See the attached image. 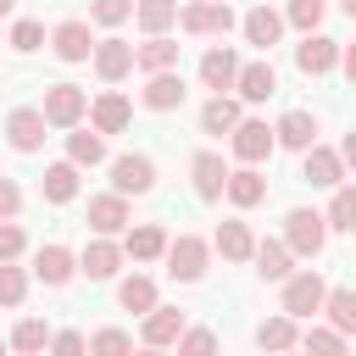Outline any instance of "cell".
<instances>
[{
    "label": "cell",
    "instance_id": "cell-15",
    "mask_svg": "<svg viewBox=\"0 0 356 356\" xmlns=\"http://www.w3.org/2000/svg\"><path fill=\"white\" fill-rule=\"evenodd\" d=\"M6 139H11L17 150H39V139H44V111H11Z\"/></svg>",
    "mask_w": 356,
    "mask_h": 356
},
{
    "label": "cell",
    "instance_id": "cell-21",
    "mask_svg": "<svg viewBox=\"0 0 356 356\" xmlns=\"http://www.w3.org/2000/svg\"><path fill=\"white\" fill-rule=\"evenodd\" d=\"M278 33H284V17H278V11L256 6V11L245 17V39H250V44H261V50H267V44H278Z\"/></svg>",
    "mask_w": 356,
    "mask_h": 356
},
{
    "label": "cell",
    "instance_id": "cell-32",
    "mask_svg": "<svg viewBox=\"0 0 356 356\" xmlns=\"http://www.w3.org/2000/svg\"><path fill=\"white\" fill-rule=\"evenodd\" d=\"M323 306H328V323H334L339 334H356V289H334Z\"/></svg>",
    "mask_w": 356,
    "mask_h": 356
},
{
    "label": "cell",
    "instance_id": "cell-35",
    "mask_svg": "<svg viewBox=\"0 0 356 356\" xmlns=\"http://www.w3.org/2000/svg\"><path fill=\"white\" fill-rule=\"evenodd\" d=\"M300 345H306V356H345V334L339 328H312Z\"/></svg>",
    "mask_w": 356,
    "mask_h": 356
},
{
    "label": "cell",
    "instance_id": "cell-44",
    "mask_svg": "<svg viewBox=\"0 0 356 356\" xmlns=\"http://www.w3.org/2000/svg\"><path fill=\"white\" fill-rule=\"evenodd\" d=\"M134 11V0H95V22H122Z\"/></svg>",
    "mask_w": 356,
    "mask_h": 356
},
{
    "label": "cell",
    "instance_id": "cell-38",
    "mask_svg": "<svg viewBox=\"0 0 356 356\" xmlns=\"http://www.w3.org/2000/svg\"><path fill=\"white\" fill-rule=\"evenodd\" d=\"M89 356H134V345H128V334H122V328H100V334H95V345H89Z\"/></svg>",
    "mask_w": 356,
    "mask_h": 356
},
{
    "label": "cell",
    "instance_id": "cell-40",
    "mask_svg": "<svg viewBox=\"0 0 356 356\" xmlns=\"http://www.w3.org/2000/svg\"><path fill=\"white\" fill-rule=\"evenodd\" d=\"M11 345H17V350H44V323H39V317H28V323H17V334H11Z\"/></svg>",
    "mask_w": 356,
    "mask_h": 356
},
{
    "label": "cell",
    "instance_id": "cell-16",
    "mask_svg": "<svg viewBox=\"0 0 356 356\" xmlns=\"http://www.w3.org/2000/svg\"><path fill=\"white\" fill-rule=\"evenodd\" d=\"M172 339H184V312L156 306V312L145 317V345H172Z\"/></svg>",
    "mask_w": 356,
    "mask_h": 356
},
{
    "label": "cell",
    "instance_id": "cell-10",
    "mask_svg": "<svg viewBox=\"0 0 356 356\" xmlns=\"http://www.w3.org/2000/svg\"><path fill=\"white\" fill-rule=\"evenodd\" d=\"M339 167H345V156H334V150L312 145V150H306V167H300V178H306V184H317V189H334V184H339Z\"/></svg>",
    "mask_w": 356,
    "mask_h": 356
},
{
    "label": "cell",
    "instance_id": "cell-54",
    "mask_svg": "<svg viewBox=\"0 0 356 356\" xmlns=\"http://www.w3.org/2000/svg\"><path fill=\"white\" fill-rule=\"evenodd\" d=\"M278 356H284V350H278Z\"/></svg>",
    "mask_w": 356,
    "mask_h": 356
},
{
    "label": "cell",
    "instance_id": "cell-48",
    "mask_svg": "<svg viewBox=\"0 0 356 356\" xmlns=\"http://www.w3.org/2000/svg\"><path fill=\"white\" fill-rule=\"evenodd\" d=\"M339 61H345V78L356 83V44H345V56H339Z\"/></svg>",
    "mask_w": 356,
    "mask_h": 356
},
{
    "label": "cell",
    "instance_id": "cell-51",
    "mask_svg": "<svg viewBox=\"0 0 356 356\" xmlns=\"http://www.w3.org/2000/svg\"><path fill=\"white\" fill-rule=\"evenodd\" d=\"M139 356H161V345H150V350H139Z\"/></svg>",
    "mask_w": 356,
    "mask_h": 356
},
{
    "label": "cell",
    "instance_id": "cell-20",
    "mask_svg": "<svg viewBox=\"0 0 356 356\" xmlns=\"http://www.w3.org/2000/svg\"><path fill=\"white\" fill-rule=\"evenodd\" d=\"M33 273H39L44 284H67V278H72V250H67V245H44V250L33 256Z\"/></svg>",
    "mask_w": 356,
    "mask_h": 356
},
{
    "label": "cell",
    "instance_id": "cell-39",
    "mask_svg": "<svg viewBox=\"0 0 356 356\" xmlns=\"http://www.w3.org/2000/svg\"><path fill=\"white\" fill-rule=\"evenodd\" d=\"M178 356H217V334L211 328H189L178 339Z\"/></svg>",
    "mask_w": 356,
    "mask_h": 356
},
{
    "label": "cell",
    "instance_id": "cell-7",
    "mask_svg": "<svg viewBox=\"0 0 356 356\" xmlns=\"http://www.w3.org/2000/svg\"><path fill=\"white\" fill-rule=\"evenodd\" d=\"M184 28H189V33H217V39H222V33L234 28V11H228L222 0H200V6L184 11Z\"/></svg>",
    "mask_w": 356,
    "mask_h": 356
},
{
    "label": "cell",
    "instance_id": "cell-26",
    "mask_svg": "<svg viewBox=\"0 0 356 356\" xmlns=\"http://www.w3.org/2000/svg\"><path fill=\"white\" fill-rule=\"evenodd\" d=\"M261 195H267V178L261 172H250V167L245 172H228V200L234 206H256Z\"/></svg>",
    "mask_w": 356,
    "mask_h": 356
},
{
    "label": "cell",
    "instance_id": "cell-53",
    "mask_svg": "<svg viewBox=\"0 0 356 356\" xmlns=\"http://www.w3.org/2000/svg\"><path fill=\"white\" fill-rule=\"evenodd\" d=\"M0 356H6V345H0Z\"/></svg>",
    "mask_w": 356,
    "mask_h": 356
},
{
    "label": "cell",
    "instance_id": "cell-41",
    "mask_svg": "<svg viewBox=\"0 0 356 356\" xmlns=\"http://www.w3.org/2000/svg\"><path fill=\"white\" fill-rule=\"evenodd\" d=\"M289 22H295V28H306V33H312V28H317V22H323V0H289Z\"/></svg>",
    "mask_w": 356,
    "mask_h": 356
},
{
    "label": "cell",
    "instance_id": "cell-36",
    "mask_svg": "<svg viewBox=\"0 0 356 356\" xmlns=\"http://www.w3.org/2000/svg\"><path fill=\"white\" fill-rule=\"evenodd\" d=\"M67 150H72V161H78V167H95V161L106 156L100 134H72V139H67Z\"/></svg>",
    "mask_w": 356,
    "mask_h": 356
},
{
    "label": "cell",
    "instance_id": "cell-24",
    "mask_svg": "<svg viewBox=\"0 0 356 356\" xmlns=\"http://www.w3.org/2000/svg\"><path fill=\"white\" fill-rule=\"evenodd\" d=\"M273 89H278V78H273V67H267V61L239 67V95H245V100H267Z\"/></svg>",
    "mask_w": 356,
    "mask_h": 356
},
{
    "label": "cell",
    "instance_id": "cell-42",
    "mask_svg": "<svg viewBox=\"0 0 356 356\" xmlns=\"http://www.w3.org/2000/svg\"><path fill=\"white\" fill-rule=\"evenodd\" d=\"M22 289H28V284H22V273L0 261V306H17V300H22Z\"/></svg>",
    "mask_w": 356,
    "mask_h": 356
},
{
    "label": "cell",
    "instance_id": "cell-8",
    "mask_svg": "<svg viewBox=\"0 0 356 356\" xmlns=\"http://www.w3.org/2000/svg\"><path fill=\"white\" fill-rule=\"evenodd\" d=\"M273 145H278V134L267 122H239L234 128V156L239 161H261V156H273Z\"/></svg>",
    "mask_w": 356,
    "mask_h": 356
},
{
    "label": "cell",
    "instance_id": "cell-9",
    "mask_svg": "<svg viewBox=\"0 0 356 356\" xmlns=\"http://www.w3.org/2000/svg\"><path fill=\"white\" fill-rule=\"evenodd\" d=\"M295 61H300V72H312V78H317V72H328V67L339 61V44H334V39H323V33H306V39H300V50H295Z\"/></svg>",
    "mask_w": 356,
    "mask_h": 356
},
{
    "label": "cell",
    "instance_id": "cell-12",
    "mask_svg": "<svg viewBox=\"0 0 356 356\" xmlns=\"http://www.w3.org/2000/svg\"><path fill=\"white\" fill-rule=\"evenodd\" d=\"M200 78L222 95V89H234L239 83V61H234V50H206L200 56Z\"/></svg>",
    "mask_w": 356,
    "mask_h": 356
},
{
    "label": "cell",
    "instance_id": "cell-17",
    "mask_svg": "<svg viewBox=\"0 0 356 356\" xmlns=\"http://www.w3.org/2000/svg\"><path fill=\"white\" fill-rule=\"evenodd\" d=\"M89 117H95V134H122L128 128V100L122 95H100L89 106Z\"/></svg>",
    "mask_w": 356,
    "mask_h": 356
},
{
    "label": "cell",
    "instance_id": "cell-52",
    "mask_svg": "<svg viewBox=\"0 0 356 356\" xmlns=\"http://www.w3.org/2000/svg\"><path fill=\"white\" fill-rule=\"evenodd\" d=\"M345 11H350V17H356V0H345Z\"/></svg>",
    "mask_w": 356,
    "mask_h": 356
},
{
    "label": "cell",
    "instance_id": "cell-28",
    "mask_svg": "<svg viewBox=\"0 0 356 356\" xmlns=\"http://www.w3.org/2000/svg\"><path fill=\"white\" fill-rule=\"evenodd\" d=\"M117 261H122V250H117L111 239H95V245L83 250V273H89V278H111Z\"/></svg>",
    "mask_w": 356,
    "mask_h": 356
},
{
    "label": "cell",
    "instance_id": "cell-43",
    "mask_svg": "<svg viewBox=\"0 0 356 356\" xmlns=\"http://www.w3.org/2000/svg\"><path fill=\"white\" fill-rule=\"evenodd\" d=\"M39 39H44L39 22H17V28H11V44H17V50H39Z\"/></svg>",
    "mask_w": 356,
    "mask_h": 356
},
{
    "label": "cell",
    "instance_id": "cell-3",
    "mask_svg": "<svg viewBox=\"0 0 356 356\" xmlns=\"http://www.w3.org/2000/svg\"><path fill=\"white\" fill-rule=\"evenodd\" d=\"M323 239H328V222H323L317 211L295 206V211H289V250H295V256H317Z\"/></svg>",
    "mask_w": 356,
    "mask_h": 356
},
{
    "label": "cell",
    "instance_id": "cell-47",
    "mask_svg": "<svg viewBox=\"0 0 356 356\" xmlns=\"http://www.w3.org/2000/svg\"><path fill=\"white\" fill-rule=\"evenodd\" d=\"M50 356H83V334H56Z\"/></svg>",
    "mask_w": 356,
    "mask_h": 356
},
{
    "label": "cell",
    "instance_id": "cell-45",
    "mask_svg": "<svg viewBox=\"0 0 356 356\" xmlns=\"http://www.w3.org/2000/svg\"><path fill=\"white\" fill-rule=\"evenodd\" d=\"M17 206H22L17 184H11V178H0V222H11V217H17Z\"/></svg>",
    "mask_w": 356,
    "mask_h": 356
},
{
    "label": "cell",
    "instance_id": "cell-25",
    "mask_svg": "<svg viewBox=\"0 0 356 356\" xmlns=\"http://www.w3.org/2000/svg\"><path fill=\"white\" fill-rule=\"evenodd\" d=\"M217 250H222L228 261H245V256H256V239H250L245 222H222V228H217Z\"/></svg>",
    "mask_w": 356,
    "mask_h": 356
},
{
    "label": "cell",
    "instance_id": "cell-11",
    "mask_svg": "<svg viewBox=\"0 0 356 356\" xmlns=\"http://www.w3.org/2000/svg\"><path fill=\"white\" fill-rule=\"evenodd\" d=\"M222 189H228V167H222V156L200 150V156H195V195H200V200H217Z\"/></svg>",
    "mask_w": 356,
    "mask_h": 356
},
{
    "label": "cell",
    "instance_id": "cell-13",
    "mask_svg": "<svg viewBox=\"0 0 356 356\" xmlns=\"http://www.w3.org/2000/svg\"><path fill=\"white\" fill-rule=\"evenodd\" d=\"M145 106H150V111H172V106H184V78H178V72H150V83H145Z\"/></svg>",
    "mask_w": 356,
    "mask_h": 356
},
{
    "label": "cell",
    "instance_id": "cell-46",
    "mask_svg": "<svg viewBox=\"0 0 356 356\" xmlns=\"http://www.w3.org/2000/svg\"><path fill=\"white\" fill-rule=\"evenodd\" d=\"M22 250V228H11V222H0V261H11Z\"/></svg>",
    "mask_w": 356,
    "mask_h": 356
},
{
    "label": "cell",
    "instance_id": "cell-18",
    "mask_svg": "<svg viewBox=\"0 0 356 356\" xmlns=\"http://www.w3.org/2000/svg\"><path fill=\"white\" fill-rule=\"evenodd\" d=\"M39 189H44V200H72V195H78V161H56V167H44Z\"/></svg>",
    "mask_w": 356,
    "mask_h": 356
},
{
    "label": "cell",
    "instance_id": "cell-4",
    "mask_svg": "<svg viewBox=\"0 0 356 356\" xmlns=\"http://www.w3.org/2000/svg\"><path fill=\"white\" fill-rule=\"evenodd\" d=\"M134 67H139V50H134V44H122V39H100V44H95V72H100L106 83L128 78Z\"/></svg>",
    "mask_w": 356,
    "mask_h": 356
},
{
    "label": "cell",
    "instance_id": "cell-37",
    "mask_svg": "<svg viewBox=\"0 0 356 356\" xmlns=\"http://www.w3.org/2000/svg\"><path fill=\"white\" fill-rule=\"evenodd\" d=\"M328 222H334V228H350V234H356V189H334Z\"/></svg>",
    "mask_w": 356,
    "mask_h": 356
},
{
    "label": "cell",
    "instance_id": "cell-5",
    "mask_svg": "<svg viewBox=\"0 0 356 356\" xmlns=\"http://www.w3.org/2000/svg\"><path fill=\"white\" fill-rule=\"evenodd\" d=\"M111 184H117V195H145V189L156 184L150 156H117V161H111Z\"/></svg>",
    "mask_w": 356,
    "mask_h": 356
},
{
    "label": "cell",
    "instance_id": "cell-22",
    "mask_svg": "<svg viewBox=\"0 0 356 356\" xmlns=\"http://www.w3.org/2000/svg\"><path fill=\"white\" fill-rule=\"evenodd\" d=\"M89 50H95V39H89L83 22H61V28H56V56H61V61H83Z\"/></svg>",
    "mask_w": 356,
    "mask_h": 356
},
{
    "label": "cell",
    "instance_id": "cell-6",
    "mask_svg": "<svg viewBox=\"0 0 356 356\" xmlns=\"http://www.w3.org/2000/svg\"><path fill=\"white\" fill-rule=\"evenodd\" d=\"M167 273H172V278H184V284H189V278H200V273H206V245H200L195 234L172 239V245H167Z\"/></svg>",
    "mask_w": 356,
    "mask_h": 356
},
{
    "label": "cell",
    "instance_id": "cell-33",
    "mask_svg": "<svg viewBox=\"0 0 356 356\" xmlns=\"http://www.w3.org/2000/svg\"><path fill=\"white\" fill-rule=\"evenodd\" d=\"M117 300H122L128 312H156V284H150V278H122Z\"/></svg>",
    "mask_w": 356,
    "mask_h": 356
},
{
    "label": "cell",
    "instance_id": "cell-30",
    "mask_svg": "<svg viewBox=\"0 0 356 356\" xmlns=\"http://www.w3.org/2000/svg\"><path fill=\"white\" fill-rule=\"evenodd\" d=\"M256 273H261V278H289V250H284L278 239H261V245H256Z\"/></svg>",
    "mask_w": 356,
    "mask_h": 356
},
{
    "label": "cell",
    "instance_id": "cell-19",
    "mask_svg": "<svg viewBox=\"0 0 356 356\" xmlns=\"http://www.w3.org/2000/svg\"><path fill=\"white\" fill-rule=\"evenodd\" d=\"M122 222H128L122 195H100V200H89V228H95V234H117Z\"/></svg>",
    "mask_w": 356,
    "mask_h": 356
},
{
    "label": "cell",
    "instance_id": "cell-27",
    "mask_svg": "<svg viewBox=\"0 0 356 356\" xmlns=\"http://www.w3.org/2000/svg\"><path fill=\"white\" fill-rule=\"evenodd\" d=\"M161 250H167V234H161L156 222H145V228L128 234V256H134V261H156Z\"/></svg>",
    "mask_w": 356,
    "mask_h": 356
},
{
    "label": "cell",
    "instance_id": "cell-1",
    "mask_svg": "<svg viewBox=\"0 0 356 356\" xmlns=\"http://www.w3.org/2000/svg\"><path fill=\"white\" fill-rule=\"evenodd\" d=\"M323 300H328V289H323L317 273H295L284 284V312L289 317H312V312H323Z\"/></svg>",
    "mask_w": 356,
    "mask_h": 356
},
{
    "label": "cell",
    "instance_id": "cell-34",
    "mask_svg": "<svg viewBox=\"0 0 356 356\" xmlns=\"http://www.w3.org/2000/svg\"><path fill=\"white\" fill-rule=\"evenodd\" d=\"M200 122H206V134H228V128H239V106L217 95V100H211V106L200 111Z\"/></svg>",
    "mask_w": 356,
    "mask_h": 356
},
{
    "label": "cell",
    "instance_id": "cell-14",
    "mask_svg": "<svg viewBox=\"0 0 356 356\" xmlns=\"http://www.w3.org/2000/svg\"><path fill=\"white\" fill-rule=\"evenodd\" d=\"M273 134H278V145H289V150H312V145H317V117H312V111H289Z\"/></svg>",
    "mask_w": 356,
    "mask_h": 356
},
{
    "label": "cell",
    "instance_id": "cell-23",
    "mask_svg": "<svg viewBox=\"0 0 356 356\" xmlns=\"http://www.w3.org/2000/svg\"><path fill=\"white\" fill-rule=\"evenodd\" d=\"M172 61H178V44H172L167 33H150V39L139 44V67H145V72H172Z\"/></svg>",
    "mask_w": 356,
    "mask_h": 356
},
{
    "label": "cell",
    "instance_id": "cell-29",
    "mask_svg": "<svg viewBox=\"0 0 356 356\" xmlns=\"http://www.w3.org/2000/svg\"><path fill=\"white\" fill-rule=\"evenodd\" d=\"M178 22V0H139V28L145 33H167Z\"/></svg>",
    "mask_w": 356,
    "mask_h": 356
},
{
    "label": "cell",
    "instance_id": "cell-31",
    "mask_svg": "<svg viewBox=\"0 0 356 356\" xmlns=\"http://www.w3.org/2000/svg\"><path fill=\"white\" fill-rule=\"evenodd\" d=\"M256 345H261V350H289V345H295V317H267V323L256 328Z\"/></svg>",
    "mask_w": 356,
    "mask_h": 356
},
{
    "label": "cell",
    "instance_id": "cell-2",
    "mask_svg": "<svg viewBox=\"0 0 356 356\" xmlns=\"http://www.w3.org/2000/svg\"><path fill=\"white\" fill-rule=\"evenodd\" d=\"M83 89L78 83H50L44 89V122H56V128H72L78 117H83Z\"/></svg>",
    "mask_w": 356,
    "mask_h": 356
},
{
    "label": "cell",
    "instance_id": "cell-50",
    "mask_svg": "<svg viewBox=\"0 0 356 356\" xmlns=\"http://www.w3.org/2000/svg\"><path fill=\"white\" fill-rule=\"evenodd\" d=\"M11 6H17V0H0V17H6V11H11Z\"/></svg>",
    "mask_w": 356,
    "mask_h": 356
},
{
    "label": "cell",
    "instance_id": "cell-49",
    "mask_svg": "<svg viewBox=\"0 0 356 356\" xmlns=\"http://www.w3.org/2000/svg\"><path fill=\"white\" fill-rule=\"evenodd\" d=\"M339 156H345V161H350V167H356V128H350V134H345V145H339Z\"/></svg>",
    "mask_w": 356,
    "mask_h": 356
}]
</instances>
